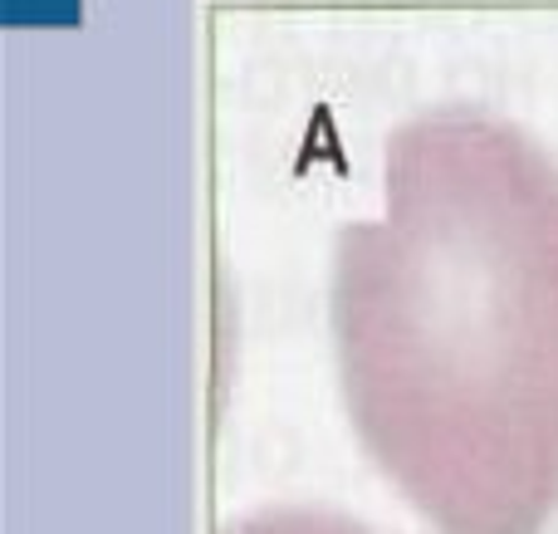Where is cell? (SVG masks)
Here are the masks:
<instances>
[{
	"mask_svg": "<svg viewBox=\"0 0 558 534\" xmlns=\"http://www.w3.org/2000/svg\"><path fill=\"white\" fill-rule=\"evenodd\" d=\"M387 211L333 241L328 324L367 457L441 534L558 510V162L485 108L392 128Z\"/></svg>",
	"mask_w": 558,
	"mask_h": 534,
	"instance_id": "cell-1",
	"label": "cell"
},
{
	"mask_svg": "<svg viewBox=\"0 0 558 534\" xmlns=\"http://www.w3.org/2000/svg\"><path fill=\"white\" fill-rule=\"evenodd\" d=\"M226 534H367V530L333 515V510H260V515L241 520Z\"/></svg>",
	"mask_w": 558,
	"mask_h": 534,
	"instance_id": "cell-2",
	"label": "cell"
}]
</instances>
